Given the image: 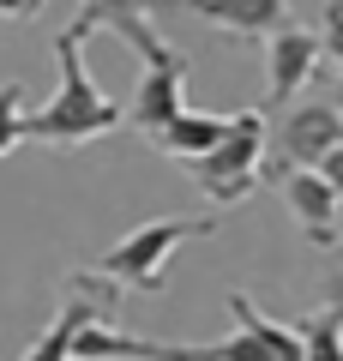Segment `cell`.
<instances>
[{"label": "cell", "mask_w": 343, "mask_h": 361, "mask_svg": "<svg viewBox=\"0 0 343 361\" xmlns=\"http://www.w3.org/2000/svg\"><path fill=\"white\" fill-rule=\"evenodd\" d=\"M205 235H217V217H211V211H205V217H157V223H139L133 235H121V241L97 259V271H102V277H114L121 289L163 295V265H169V253H175L181 241H205Z\"/></svg>", "instance_id": "obj_2"}, {"label": "cell", "mask_w": 343, "mask_h": 361, "mask_svg": "<svg viewBox=\"0 0 343 361\" xmlns=\"http://www.w3.org/2000/svg\"><path fill=\"white\" fill-rule=\"evenodd\" d=\"M54 66H61V85H54V97L30 115L25 139H37V145H85V139H102V133H114L127 121V109L90 78L85 42H78L73 30L54 37Z\"/></svg>", "instance_id": "obj_1"}, {"label": "cell", "mask_w": 343, "mask_h": 361, "mask_svg": "<svg viewBox=\"0 0 343 361\" xmlns=\"http://www.w3.org/2000/svg\"><path fill=\"white\" fill-rule=\"evenodd\" d=\"M42 6H49V0H0V18H6V25H25V18H37Z\"/></svg>", "instance_id": "obj_14"}, {"label": "cell", "mask_w": 343, "mask_h": 361, "mask_svg": "<svg viewBox=\"0 0 343 361\" xmlns=\"http://www.w3.org/2000/svg\"><path fill=\"white\" fill-rule=\"evenodd\" d=\"M181 85H187V54L181 49H163L157 61H145L139 90H133V103H127V121L145 133V139H157V133L187 109L181 103Z\"/></svg>", "instance_id": "obj_6"}, {"label": "cell", "mask_w": 343, "mask_h": 361, "mask_svg": "<svg viewBox=\"0 0 343 361\" xmlns=\"http://www.w3.org/2000/svg\"><path fill=\"white\" fill-rule=\"evenodd\" d=\"M25 127H30V115H25V85H0V157L25 145Z\"/></svg>", "instance_id": "obj_12"}, {"label": "cell", "mask_w": 343, "mask_h": 361, "mask_svg": "<svg viewBox=\"0 0 343 361\" xmlns=\"http://www.w3.org/2000/svg\"><path fill=\"white\" fill-rule=\"evenodd\" d=\"M331 103H337V115H343V85H337V90H331Z\"/></svg>", "instance_id": "obj_17"}, {"label": "cell", "mask_w": 343, "mask_h": 361, "mask_svg": "<svg viewBox=\"0 0 343 361\" xmlns=\"http://www.w3.org/2000/svg\"><path fill=\"white\" fill-rule=\"evenodd\" d=\"M319 42H325L331 66L343 73V0H325V6H319Z\"/></svg>", "instance_id": "obj_13"}, {"label": "cell", "mask_w": 343, "mask_h": 361, "mask_svg": "<svg viewBox=\"0 0 343 361\" xmlns=\"http://www.w3.org/2000/svg\"><path fill=\"white\" fill-rule=\"evenodd\" d=\"M295 331H301V361H343V313L319 307L295 319Z\"/></svg>", "instance_id": "obj_11"}, {"label": "cell", "mask_w": 343, "mask_h": 361, "mask_svg": "<svg viewBox=\"0 0 343 361\" xmlns=\"http://www.w3.org/2000/svg\"><path fill=\"white\" fill-rule=\"evenodd\" d=\"M265 180L283 193V205L295 211V223H301V235L313 247H331L343 235V193L319 175V169H289V163H277V157H265Z\"/></svg>", "instance_id": "obj_4"}, {"label": "cell", "mask_w": 343, "mask_h": 361, "mask_svg": "<svg viewBox=\"0 0 343 361\" xmlns=\"http://www.w3.org/2000/svg\"><path fill=\"white\" fill-rule=\"evenodd\" d=\"M229 127H235V115H205V109H181L175 121H169L163 133H157V151L181 157V163H199L205 151H217V145L229 139Z\"/></svg>", "instance_id": "obj_10"}, {"label": "cell", "mask_w": 343, "mask_h": 361, "mask_svg": "<svg viewBox=\"0 0 343 361\" xmlns=\"http://www.w3.org/2000/svg\"><path fill=\"white\" fill-rule=\"evenodd\" d=\"M325 307H331V313H343V265H331V271H325Z\"/></svg>", "instance_id": "obj_15"}, {"label": "cell", "mask_w": 343, "mask_h": 361, "mask_svg": "<svg viewBox=\"0 0 343 361\" xmlns=\"http://www.w3.org/2000/svg\"><path fill=\"white\" fill-rule=\"evenodd\" d=\"M325 61V42H319V30L307 25H283L277 37H265V97L271 103H283V97H295V90L313 78V66Z\"/></svg>", "instance_id": "obj_8"}, {"label": "cell", "mask_w": 343, "mask_h": 361, "mask_svg": "<svg viewBox=\"0 0 343 361\" xmlns=\"http://www.w3.org/2000/svg\"><path fill=\"white\" fill-rule=\"evenodd\" d=\"M175 13H199L205 25L229 30V37H241V42H265L289 25L283 0H175Z\"/></svg>", "instance_id": "obj_9"}, {"label": "cell", "mask_w": 343, "mask_h": 361, "mask_svg": "<svg viewBox=\"0 0 343 361\" xmlns=\"http://www.w3.org/2000/svg\"><path fill=\"white\" fill-rule=\"evenodd\" d=\"M151 13H175V0H78V13H73V25H66V30H73L78 42H85L90 30H114V37L133 42L145 61H157L169 42L157 37Z\"/></svg>", "instance_id": "obj_5"}, {"label": "cell", "mask_w": 343, "mask_h": 361, "mask_svg": "<svg viewBox=\"0 0 343 361\" xmlns=\"http://www.w3.org/2000/svg\"><path fill=\"white\" fill-rule=\"evenodd\" d=\"M319 175H325L331 187H337V193H343V145H337V151L325 157V163H319Z\"/></svg>", "instance_id": "obj_16"}, {"label": "cell", "mask_w": 343, "mask_h": 361, "mask_svg": "<svg viewBox=\"0 0 343 361\" xmlns=\"http://www.w3.org/2000/svg\"><path fill=\"white\" fill-rule=\"evenodd\" d=\"M337 145H343V115H337V103H301V109L283 115L277 163H289V169H319Z\"/></svg>", "instance_id": "obj_7"}, {"label": "cell", "mask_w": 343, "mask_h": 361, "mask_svg": "<svg viewBox=\"0 0 343 361\" xmlns=\"http://www.w3.org/2000/svg\"><path fill=\"white\" fill-rule=\"evenodd\" d=\"M193 180H199V193L211 205H241L259 180H265V115L259 109H241L235 127H229V139L193 163Z\"/></svg>", "instance_id": "obj_3"}]
</instances>
